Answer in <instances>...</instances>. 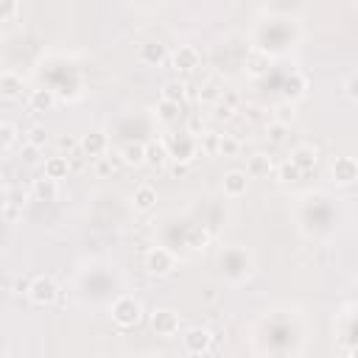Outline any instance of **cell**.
Returning <instances> with one entry per match:
<instances>
[{
    "label": "cell",
    "mask_w": 358,
    "mask_h": 358,
    "mask_svg": "<svg viewBox=\"0 0 358 358\" xmlns=\"http://www.w3.org/2000/svg\"><path fill=\"white\" fill-rule=\"evenodd\" d=\"M143 317V305L135 299V297H118L115 305H112V322L121 328V330H129L140 322Z\"/></svg>",
    "instance_id": "6da1fadb"
},
{
    "label": "cell",
    "mask_w": 358,
    "mask_h": 358,
    "mask_svg": "<svg viewBox=\"0 0 358 358\" xmlns=\"http://www.w3.org/2000/svg\"><path fill=\"white\" fill-rule=\"evenodd\" d=\"M28 299L34 305H39V308H45V305H54L59 299V286L54 277L48 275H39L31 280V288H28Z\"/></svg>",
    "instance_id": "7a4b0ae2"
},
{
    "label": "cell",
    "mask_w": 358,
    "mask_h": 358,
    "mask_svg": "<svg viewBox=\"0 0 358 358\" xmlns=\"http://www.w3.org/2000/svg\"><path fill=\"white\" fill-rule=\"evenodd\" d=\"M146 269H148V275H155V277L171 275V272H174V255H171L168 249H163V246L151 249V252L146 255Z\"/></svg>",
    "instance_id": "3957f363"
},
{
    "label": "cell",
    "mask_w": 358,
    "mask_h": 358,
    "mask_svg": "<svg viewBox=\"0 0 358 358\" xmlns=\"http://www.w3.org/2000/svg\"><path fill=\"white\" fill-rule=\"evenodd\" d=\"M182 344L190 355H204L210 347H213V333L208 328H190L185 336H182Z\"/></svg>",
    "instance_id": "277c9868"
},
{
    "label": "cell",
    "mask_w": 358,
    "mask_h": 358,
    "mask_svg": "<svg viewBox=\"0 0 358 358\" xmlns=\"http://www.w3.org/2000/svg\"><path fill=\"white\" fill-rule=\"evenodd\" d=\"M151 330H155L157 336H174L179 330V317L168 308H160L151 314Z\"/></svg>",
    "instance_id": "5b68a950"
},
{
    "label": "cell",
    "mask_w": 358,
    "mask_h": 358,
    "mask_svg": "<svg viewBox=\"0 0 358 358\" xmlns=\"http://www.w3.org/2000/svg\"><path fill=\"white\" fill-rule=\"evenodd\" d=\"M288 160L302 171V177H308V174L317 168L319 155H317V148H314V146H297V148L291 151V157H288Z\"/></svg>",
    "instance_id": "8992f818"
},
{
    "label": "cell",
    "mask_w": 358,
    "mask_h": 358,
    "mask_svg": "<svg viewBox=\"0 0 358 358\" xmlns=\"http://www.w3.org/2000/svg\"><path fill=\"white\" fill-rule=\"evenodd\" d=\"M171 65H174L177 70H182V73L196 70V68H199V50H196V48H190V45L177 48L174 54H171Z\"/></svg>",
    "instance_id": "52a82bcc"
},
{
    "label": "cell",
    "mask_w": 358,
    "mask_h": 358,
    "mask_svg": "<svg viewBox=\"0 0 358 358\" xmlns=\"http://www.w3.org/2000/svg\"><path fill=\"white\" fill-rule=\"evenodd\" d=\"M333 179H336L339 185H352V182L358 179V160H352V157H339V160L333 163Z\"/></svg>",
    "instance_id": "ba28073f"
},
{
    "label": "cell",
    "mask_w": 358,
    "mask_h": 358,
    "mask_svg": "<svg viewBox=\"0 0 358 358\" xmlns=\"http://www.w3.org/2000/svg\"><path fill=\"white\" fill-rule=\"evenodd\" d=\"M79 146H81V151H84L87 157H98V160H101L110 143H107V135H104V132H90V135L81 137Z\"/></svg>",
    "instance_id": "9c48e42d"
},
{
    "label": "cell",
    "mask_w": 358,
    "mask_h": 358,
    "mask_svg": "<svg viewBox=\"0 0 358 358\" xmlns=\"http://www.w3.org/2000/svg\"><path fill=\"white\" fill-rule=\"evenodd\" d=\"M132 204H135V210H140V213L155 210V204H157V190L151 188V185H140V188H135V193H132Z\"/></svg>",
    "instance_id": "30bf717a"
},
{
    "label": "cell",
    "mask_w": 358,
    "mask_h": 358,
    "mask_svg": "<svg viewBox=\"0 0 358 358\" xmlns=\"http://www.w3.org/2000/svg\"><path fill=\"white\" fill-rule=\"evenodd\" d=\"M249 188V174L246 171H227L224 174V193L227 196H243Z\"/></svg>",
    "instance_id": "8fae6325"
},
{
    "label": "cell",
    "mask_w": 358,
    "mask_h": 358,
    "mask_svg": "<svg viewBox=\"0 0 358 358\" xmlns=\"http://www.w3.org/2000/svg\"><path fill=\"white\" fill-rule=\"evenodd\" d=\"M34 196L39 199V201H54L57 196H59V185H57V179H50V177H39V179H34Z\"/></svg>",
    "instance_id": "7c38bea8"
},
{
    "label": "cell",
    "mask_w": 358,
    "mask_h": 358,
    "mask_svg": "<svg viewBox=\"0 0 358 358\" xmlns=\"http://www.w3.org/2000/svg\"><path fill=\"white\" fill-rule=\"evenodd\" d=\"M121 163H123V166H132V168L143 166V163H146V146H143V143H126V146L121 148Z\"/></svg>",
    "instance_id": "4fadbf2b"
},
{
    "label": "cell",
    "mask_w": 358,
    "mask_h": 358,
    "mask_svg": "<svg viewBox=\"0 0 358 358\" xmlns=\"http://www.w3.org/2000/svg\"><path fill=\"white\" fill-rule=\"evenodd\" d=\"M54 104H57V92L54 90H34L31 98H28V107L34 112H48Z\"/></svg>",
    "instance_id": "5bb4252c"
},
{
    "label": "cell",
    "mask_w": 358,
    "mask_h": 358,
    "mask_svg": "<svg viewBox=\"0 0 358 358\" xmlns=\"http://www.w3.org/2000/svg\"><path fill=\"white\" fill-rule=\"evenodd\" d=\"M0 92H3V98H17L20 92H23V79L17 76V73H12V70H6L3 76H0Z\"/></svg>",
    "instance_id": "9a60e30c"
},
{
    "label": "cell",
    "mask_w": 358,
    "mask_h": 358,
    "mask_svg": "<svg viewBox=\"0 0 358 358\" xmlns=\"http://www.w3.org/2000/svg\"><path fill=\"white\" fill-rule=\"evenodd\" d=\"M140 59L146 65H160L166 59V45L163 42H146V45H140Z\"/></svg>",
    "instance_id": "2e32d148"
},
{
    "label": "cell",
    "mask_w": 358,
    "mask_h": 358,
    "mask_svg": "<svg viewBox=\"0 0 358 358\" xmlns=\"http://www.w3.org/2000/svg\"><path fill=\"white\" fill-rule=\"evenodd\" d=\"M171 155H168V146L166 143H148L146 146V163L148 166H166V160H168Z\"/></svg>",
    "instance_id": "e0dca14e"
},
{
    "label": "cell",
    "mask_w": 358,
    "mask_h": 358,
    "mask_svg": "<svg viewBox=\"0 0 358 358\" xmlns=\"http://www.w3.org/2000/svg\"><path fill=\"white\" fill-rule=\"evenodd\" d=\"M68 171H70V163H68V157H50V160H45V177H50V179H65L68 177Z\"/></svg>",
    "instance_id": "ac0fdd59"
},
{
    "label": "cell",
    "mask_w": 358,
    "mask_h": 358,
    "mask_svg": "<svg viewBox=\"0 0 358 358\" xmlns=\"http://www.w3.org/2000/svg\"><path fill=\"white\" fill-rule=\"evenodd\" d=\"M272 168H275L272 157H266V155H255V157L249 160L246 174H249V177H269V174H272Z\"/></svg>",
    "instance_id": "d6986e66"
},
{
    "label": "cell",
    "mask_w": 358,
    "mask_h": 358,
    "mask_svg": "<svg viewBox=\"0 0 358 358\" xmlns=\"http://www.w3.org/2000/svg\"><path fill=\"white\" fill-rule=\"evenodd\" d=\"M188 84L185 81H168L163 87V101H171V104H182V101L188 98Z\"/></svg>",
    "instance_id": "ffe728a7"
},
{
    "label": "cell",
    "mask_w": 358,
    "mask_h": 358,
    "mask_svg": "<svg viewBox=\"0 0 358 358\" xmlns=\"http://www.w3.org/2000/svg\"><path fill=\"white\" fill-rule=\"evenodd\" d=\"M196 151H199V146H196L190 137H182V140L174 146V157H177L179 163H190V160L196 157Z\"/></svg>",
    "instance_id": "44dd1931"
},
{
    "label": "cell",
    "mask_w": 358,
    "mask_h": 358,
    "mask_svg": "<svg viewBox=\"0 0 358 358\" xmlns=\"http://www.w3.org/2000/svg\"><path fill=\"white\" fill-rule=\"evenodd\" d=\"M157 118H160V121H166V123L179 121V104H171V101H160V107H157Z\"/></svg>",
    "instance_id": "7402d4cb"
},
{
    "label": "cell",
    "mask_w": 358,
    "mask_h": 358,
    "mask_svg": "<svg viewBox=\"0 0 358 358\" xmlns=\"http://www.w3.org/2000/svg\"><path fill=\"white\" fill-rule=\"evenodd\" d=\"M277 171H280V179H283V182H299V179H302V171H299L291 160L280 163V168H277Z\"/></svg>",
    "instance_id": "603a6c76"
},
{
    "label": "cell",
    "mask_w": 358,
    "mask_h": 358,
    "mask_svg": "<svg viewBox=\"0 0 358 358\" xmlns=\"http://www.w3.org/2000/svg\"><path fill=\"white\" fill-rule=\"evenodd\" d=\"M14 140H17V129L6 121V123H0V146H3L6 151L14 146Z\"/></svg>",
    "instance_id": "cb8c5ba5"
},
{
    "label": "cell",
    "mask_w": 358,
    "mask_h": 358,
    "mask_svg": "<svg viewBox=\"0 0 358 358\" xmlns=\"http://www.w3.org/2000/svg\"><path fill=\"white\" fill-rule=\"evenodd\" d=\"M48 143V132L42 129V126H34V129H28V146H34V148H42Z\"/></svg>",
    "instance_id": "d4e9b609"
},
{
    "label": "cell",
    "mask_w": 358,
    "mask_h": 358,
    "mask_svg": "<svg viewBox=\"0 0 358 358\" xmlns=\"http://www.w3.org/2000/svg\"><path fill=\"white\" fill-rule=\"evenodd\" d=\"M201 148L208 151V155H216V151H221V137H219L216 132H208V135H204V143H201Z\"/></svg>",
    "instance_id": "484cf974"
},
{
    "label": "cell",
    "mask_w": 358,
    "mask_h": 358,
    "mask_svg": "<svg viewBox=\"0 0 358 358\" xmlns=\"http://www.w3.org/2000/svg\"><path fill=\"white\" fill-rule=\"evenodd\" d=\"M208 238H210V235H208V230H204V227H193L188 241H190V246H193V249H201L204 243H208Z\"/></svg>",
    "instance_id": "4316f807"
},
{
    "label": "cell",
    "mask_w": 358,
    "mask_h": 358,
    "mask_svg": "<svg viewBox=\"0 0 358 358\" xmlns=\"http://www.w3.org/2000/svg\"><path fill=\"white\" fill-rule=\"evenodd\" d=\"M219 155H224V157L238 155V140L235 137H221V151H219Z\"/></svg>",
    "instance_id": "83f0119b"
},
{
    "label": "cell",
    "mask_w": 358,
    "mask_h": 358,
    "mask_svg": "<svg viewBox=\"0 0 358 358\" xmlns=\"http://www.w3.org/2000/svg\"><path fill=\"white\" fill-rule=\"evenodd\" d=\"M199 90H201V92H199L201 101H216V98H219V92H216L213 84H204V87H199Z\"/></svg>",
    "instance_id": "f1b7e54d"
},
{
    "label": "cell",
    "mask_w": 358,
    "mask_h": 358,
    "mask_svg": "<svg viewBox=\"0 0 358 358\" xmlns=\"http://www.w3.org/2000/svg\"><path fill=\"white\" fill-rule=\"evenodd\" d=\"M344 90H347V95H350L352 101H358V76H352V79H347V84H344Z\"/></svg>",
    "instance_id": "f546056e"
},
{
    "label": "cell",
    "mask_w": 358,
    "mask_h": 358,
    "mask_svg": "<svg viewBox=\"0 0 358 358\" xmlns=\"http://www.w3.org/2000/svg\"><path fill=\"white\" fill-rule=\"evenodd\" d=\"M95 171H98L101 177H107V174H112V171H115V166H112L110 160H104V157H101V160H98V166H95Z\"/></svg>",
    "instance_id": "4dcf8cb0"
},
{
    "label": "cell",
    "mask_w": 358,
    "mask_h": 358,
    "mask_svg": "<svg viewBox=\"0 0 358 358\" xmlns=\"http://www.w3.org/2000/svg\"><path fill=\"white\" fill-rule=\"evenodd\" d=\"M286 87H288V92H291V95H299V92H302V79H299V76H294Z\"/></svg>",
    "instance_id": "1f68e13d"
},
{
    "label": "cell",
    "mask_w": 358,
    "mask_h": 358,
    "mask_svg": "<svg viewBox=\"0 0 358 358\" xmlns=\"http://www.w3.org/2000/svg\"><path fill=\"white\" fill-rule=\"evenodd\" d=\"M188 171H190V166H188V163H179V160H177V163L171 166V174H174V177H185Z\"/></svg>",
    "instance_id": "d6a6232c"
},
{
    "label": "cell",
    "mask_w": 358,
    "mask_h": 358,
    "mask_svg": "<svg viewBox=\"0 0 358 358\" xmlns=\"http://www.w3.org/2000/svg\"><path fill=\"white\" fill-rule=\"evenodd\" d=\"M59 146H62V148H68V151H70V148H73V146H76V140H73V137H62V140H59Z\"/></svg>",
    "instance_id": "836d02e7"
},
{
    "label": "cell",
    "mask_w": 358,
    "mask_h": 358,
    "mask_svg": "<svg viewBox=\"0 0 358 358\" xmlns=\"http://www.w3.org/2000/svg\"><path fill=\"white\" fill-rule=\"evenodd\" d=\"M272 140H277V143L283 140V126H275V129H272Z\"/></svg>",
    "instance_id": "e575fe53"
},
{
    "label": "cell",
    "mask_w": 358,
    "mask_h": 358,
    "mask_svg": "<svg viewBox=\"0 0 358 358\" xmlns=\"http://www.w3.org/2000/svg\"><path fill=\"white\" fill-rule=\"evenodd\" d=\"M14 12H17V3H6L3 6V14H14Z\"/></svg>",
    "instance_id": "d590c367"
},
{
    "label": "cell",
    "mask_w": 358,
    "mask_h": 358,
    "mask_svg": "<svg viewBox=\"0 0 358 358\" xmlns=\"http://www.w3.org/2000/svg\"><path fill=\"white\" fill-rule=\"evenodd\" d=\"M350 358H358V347H355V350H352V352H350Z\"/></svg>",
    "instance_id": "8d00e7d4"
}]
</instances>
